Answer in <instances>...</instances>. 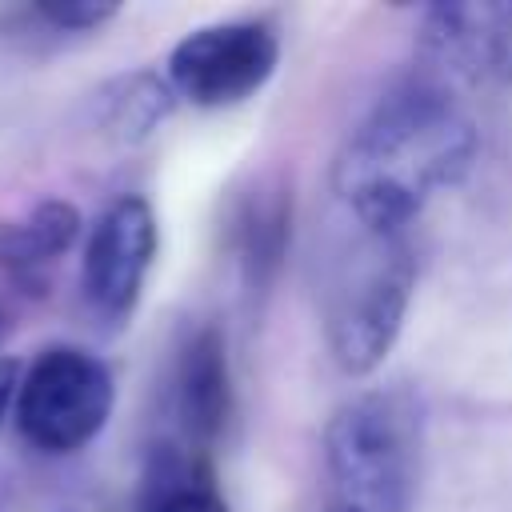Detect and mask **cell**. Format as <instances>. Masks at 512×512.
<instances>
[{
	"mask_svg": "<svg viewBox=\"0 0 512 512\" xmlns=\"http://www.w3.org/2000/svg\"><path fill=\"white\" fill-rule=\"evenodd\" d=\"M36 20L60 28V32H88L100 28L104 20L116 16V4H84V0H68V4H36L32 8Z\"/></svg>",
	"mask_w": 512,
	"mask_h": 512,
	"instance_id": "cell-12",
	"label": "cell"
},
{
	"mask_svg": "<svg viewBox=\"0 0 512 512\" xmlns=\"http://www.w3.org/2000/svg\"><path fill=\"white\" fill-rule=\"evenodd\" d=\"M16 388H20V364L0 356V424H4L8 408L16 404Z\"/></svg>",
	"mask_w": 512,
	"mask_h": 512,
	"instance_id": "cell-13",
	"label": "cell"
},
{
	"mask_svg": "<svg viewBox=\"0 0 512 512\" xmlns=\"http://www.w3.org/2000/svg\"><path fill=\"white\" fill-rule=\"evenodd\" d=\"M156 256V216L144 196H120L100 212L84 244V292L104 316H128Z\"/></svg>",
	"mask_w": 512,
	"mask_h": 512,
	"instance_id": "cell-6",
	"label": "cell"
},
{
	"mask_svg": "<svg viewBox=\"0 0 512 512\" xmlns=\"http://www.w3.org/2000/svg\"><path fill=\"white\" fill-rule=\"evenodd\" d=\"M352 232L336 244L324 280V336L332 360L364 376L372 372L400 336L416 260L404 232H380L348 220Z\"/></svg>",
	"mask_w": 512,
	"mask_h": 512,
	"instance_id": "cell-2",
	"label": "cell"
},
{
	"mask_svg": "<svg viewBox=\"0 0 512 512\" xmlns=\"http://www.w3.org/2000/svg\"><path fill=\"white\" fill-rule=\"evenodd\" d=\"M416 408L364 392L324 428V512H408L416 484Z\"/></svg>",
	"mask_w": 512,
	"mask_h": 512,
	"instance_id": "cell-3",
	"label": "cell"
},
{
	"mask_svg": "<svg viewBox=\"0 0 512 512\" xmlns=\"http://www.w3.org/2000/svg\"><path fill=\"white\" fill-rule=\"evenodd\" d=\"M112 404L116 384L108 364L84 348L52 344L20 372L16 424L32 448L68 456L108 424Z\"/></svg>",
	"mask_w": 512,
	"mask_h": 512,
	"instance_id": "cell-4",
	"label": "cell"
},
{
	"mask_svg": "<svg viewBox=\"0 0 512 512\" xmlns=\"http://www.w3.org/2000/svg\"><path fill=\"white\" fill-rule=\"evenodd\" d=\"M280 44L260 20H220L188 32L168 56V84L196 108H228L256 96L276 72Z\"/></svg>",
	"mask_w": 512,
	"mask_h": 512,
	"instance_id": "cell-5",
	"label": "cell"
},
{
	"mask_svg": "<svg viewBox=\"0 0 512 512\" xmlns=\"http://www.w3.org/2000/svg\"><path fill=\"white\" fill-rule=\"evenodd\" d=\"M176 412L192 440H212L228 420V356L216 328H200L180 352Z\"/></svg>",
	"mask_w": 512,
	"mask_h": 512,
	"instance_id": "cell-9",
	"label": "cell"
},
{
	"mask_svg": "<svg viewBox=\"0 0 512 512\" xmlns=\"http://www.w3.org/2000/svg\"><path fill=\"white\" fill-rule=\"evenodd\" d=\"M4 332H8V320H4V312H0V344H4Z\"/></svg>",
	"mask_w": 512,
	"mask_h": 512,
	"instance_id": "cell-14",
	"label": "cell"
},
{
	"mask_svg": "<svg viewBox=\"0 0 512 512\" xmlns=\"http://www.w3.org/2000/svg\"><path fill=\"white\" fill-rule=\"evenodd\" d=\"M424 60L452 80L512 76V4H436L420 24Z\"/></svg>",
	"mask_w": 512,
	"mask_h": 512,
	"instance_id": "cell-7",
	"label": "cell"
},
{
	"mask_svg": "<svg viewBox=\"0 0 512 512\" xmlns=\"http://www.w3.org/2000/svg\"><path fill=\"white\" fill-rule=\"evenodd\" d=\"M172 112V84L156 80L152 72H132L108 84L100 96V124L116 140H144L164 116Z\"/></svg>",
	"mask_w": 512,
	"mask_h": 512,
	"instance_id": "cell-11",
	"label": "cell"
},
{
	"mask_svg": "<svg viewBox=\"0 0 512 512\" xmlns=\"http://www.w3.org/2000/svg\"><path fill=\"white\" fill-rule=\"evenodd\" d=\"M140 512H228V504L196 456L160 448L144 476Z\"/></svg>",
	"mask_w": 512,
	"mask_h": 512,
	"instance_id": "cell-10",
	"label": "cell"
},
{
	"mask_svg": "<svg viewBox=\"0 0 512 512\" xmlns=\"http://www.w3.org/2000/svg\"><path fill=\"white\" fill-rule=\"evenodd\" d=\"M80 212L64 200H44L20 220H0V272L12 284L44 288L48 268L76 244Z\"/></svg>",
	"mask_w": 512,
	"mask_h": 512,
	"instance_id": "cell-8",
	"label": "cell"
},
{
	"mask_svg": "<svg viewBox=\"0 0 512 512\" xmlns=\"http://www.w3.org/2000/svg\"><path fill=\"white\" fill-rule=\"evenodd\" d=\"M476 156L468 112L432 76L408 80L376 100V108L344 140L332 184L348 220L404 232L420 208L452 188Z\"/></svg>",
	"mask_w": 512,
	"mask_h": 512,
	"instance_id": "cell-1",
	"label": "cell"
}]
</instances>
